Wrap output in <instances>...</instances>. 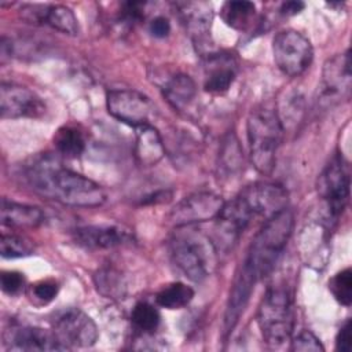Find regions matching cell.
Here are the masks:
<instances>
[{"label":"cell","mask_w":352,"mask_h":352,"mask_svg":"<svg viewBox=\"0 0 352 352\" xmlns=\"http://www.w3.org/2000/svg\"><path fill=\"white\" fill-rule=\"evenodd\" d=\"M25 179L41 197L67 206L95 208L106 201L104 190L98 183L65 168L52 155L33 158L25 166Z\"/></svg>","instance_id":"cell-1"},{"label":"cell","mask_w":352,"mask_h":352,"mask_svg":"<svg viewBox=\"0 0 352 352\" xmlns=\"http://www.w3.org/2000/svg\"><path fill=\"white\" fill-rule=\"evenodd\" d=\"M294 224L293 212L287 208L268 217L260 231L253 238L241 271L250 276L256 283L265 278L275 267Z\"/></svg>","instance_id":"cell-2"},{"label":"cell","mask_w":352,"mask_h":352,"mask_svg":"<svg viewBox=\"0 0 352 352\" xmlns=\"http://www.w3.org/2000/svg\"><path fill=\"white\" fill-rule=\"evenodd\" d=\"M175 265L192 282L206 279L217 265V246L194 226L179 227L169 242Z\"/></svg>","instance_id":"cell-3"},{"label":"cell","mask_w":352,"mask_h":352,"mask_svg":"<svg viewBox=\"0 0 352 352\" xmlns=\"http://www.w3.org/2000/svg\"><path fill=\"white\" fill-rule=\"evenodd\" d=\"M246 131L253 166L261 175H270L282 136V121L276 110L265 106L254 109L248 118Z\"/></svg>","instance_id":"cell-4"},{"label":"cell","mask_w":352,"mask_h":352,"mask_svg":"<svg viewBox=\"0 0 352 352\" xmlns=\"http://www.w3.org/2000/svg\"><path fill=\"white\" fill-rule=\"evenodd\" d=\"M257 323L263 340L270 348H280L290 341L293 330L292 297L286 287L267 289L257 311Z\"/></svg>","instance_id":"cell-5"},{"label":"cell","mask_w":352,"mask_h":352,"mask_svg":"<svg viewBox=\"0 0 352 352\" xmlns=\"http://www.w3.org/2000/svg\"><path fill=\"white\" fill-rule=\"evenodd\" d=\"M272 54L278 69L289 77L302 74L314 59L311 41L294 29H286L272 40Z\"/></svg>","instance_id":"cell-6"},{"label":"cell","mask_w":352,"mask_h":352,"mask_svg":"<svg viewBox=\"0 0 352 352\" xmlns=\"http://www.w3.org/2000/svg\"><path fill=\"white\" fill-rule=\"evenodd\" d=\"M351 176L342 157H334L318 177V194L326 202L330 216L337 217L348 204Z\"/></svg>","instance_id":"cell-7"},{"label":"cell","mask_w":352,"mask_h":352,"mask_svg":"<svg viewBox=\"0 0 352 352\" xmlns=\"http://www.w3.org/2000/svg\"><path fill=\"white\" fill-rule=\"evenodd\" d=\"M224 202L226 201L219 194L212 191H198L190 194L173 206L169 213V221L179 228L214 220L219 216Z\"/></svg>","instance_id":"cell-8"},{"label":"cell","mask_w":352,"mask_h":352,"mask_svg":"<svg viewBox=\"0 0 352 352\" xmlns=\"http://www.w3.org/2000/svg\"><path fill=\"white\" fill-rule=\"evenodd\" d=\"M106 107L111 117L133 128L150 124L153 104L135 89H111L106 95Z\"/></svg>","instance_id":"cell-9"},{"label":"cell","mask_w":352,"mask_h":352,"mask_svg":"<svg viewBox=\"0 0 352 352\" xmlns=\"http://www.w3.org/2000/svg\"><path fill=\"white\" fill-rule=\"evenodd\" d=\"M52 330L67 349L73 346L87 348L98 340L95 322L78 308H70L62 312L55 319Z\"/></svg>","instance_id":"cell-10"},{"label":"cell","mask_w":352,"mask_h":352,"mask_svg":"<svg viewBox=\"0 0 352 352\" xmlns=\"http://www.w3.org/2000/svg\"><path fill=\"white\" fill-rule=\"evenodd\" d=\"M45 113V103L32 89L14 84L0 85V117L7 118H38Z\"/></svg>","instance_id":"cell-11"},{"label":"cell","mask_w":352,"mask_h":352,"mask_svg":"<svg viewBox=\"0 0 352 352\" xmlns=\"http://www.w3.org/2000/svg\"><path fill=\"white\" fill-rule=\"evenodd\" d=\"M3 344L12 352H45L67 349L54 330L36 326H11L3 334Z\"/></svg>","instance_id":"cell-12"},{"label":"cell","mask_w":352,"mask_h":352,"mask_svg":"<svg viewBox=\"0 0 352 352\" xmlns=\"http://www.w3.org/2000/svg\"><path fill=\"white\" fill-rule=\"evenodd\" d=\"M238 197L253 217L264 216L265 220L280 212L287 205V191L275 183L258 182L245 187Z\"/></svg>","instance_id":"cell-13"},{"label":"cell","mask_w":352,"mask_h":352,"mask_svg":"<svg viewBox=\"0 0 352 352\" xmlns=\"http://www.w3.org/2000/svg\"><path fill=\"white\" fill-rule=\"evenodd\" d=\"M21 16L34 25H47L60 33L78 34V21L74 12L62 4H25L21 7Z\"/></svg>","instance_id":"cell-14"},{"label":"cell","mask_w":352,"mask_h":352,"mask_svg":"<svg viewBox=\"0 0 352 352\" xmlns=\"http://www.w3.org/2000/svg\"><path fill=\"white\" fill-rule=\"evenodd\" d=\"M176 8L182 23L199 50L208 48L213 22V7L208 1H177Z\"/></svg>","instance_id":"cell-15"},{"label":"cell","mask_w":352,"mask_h":352,"mask_svg":"<svg viewBox=\"0 0 352 352\" xmlns=\"http://www.w3.org/2000/svg\"><path fill=\"white\" fill-rule=\"evenodd\" d=\"M236 77V63L230 54L209 52L205 58L204 89L221 95L230 89Z\"/></svg>","instance_id":"cell-16"},{"label":"cell","mask_w":352,"mask_h":352,"mask_svg":"<svg viewBox=\"0 0 352 352\" xmlns=\"http://www.w3.org/2000/svg\"><path fill=\"white\" fill-rule=\"evenodd\" d=\"M323 88L327 96H344L351 91V52L327 59L323 65Z\"/></svg>","instance_id":"cell-17"},{"label":"cell","mask_w":352,"mask_h":352,"mask_svg":"<svg viewBox=\"0 0 352 352\" xmlns=\"http://www.w3.org/2000/svg\"><path fill=\"white\" fill-rule=\"evenodd\" d=\"M126 238L128 232L117 226H85L74 231L76 242L88 249H110Z\"/></svg>","instance_id":"cell-18"},{"label":"cell","mask_w":352,"mask_h":352,"mask_svg":"<svg viewBox=\"0 0 352 352\" xmlns=\"http://www.w3.org/2000/svg\"><path fill=\"white\" fill-rule=\"evenodd\" d=\"M136 129V143H135V157L136 161L143 166L155 165L165 154L164 143L160 132L150 124L135 128Z\"/></svg>","instance_id":"cell-19"},{"label":"cell","mask_w":352,"mask_h":352,"mask_svg":"<svg viewBox=\"0 0 352 352\" xmlns=\"http://www.w3.org/2000/svg\"><path fill=\"white\" fill-rule=\"evenodd\" d=\"M0 217L4 226L15 228H30L37 227L43 223L44 213L37 206L25 205L3 198Z\"/></svg>","instance_id":"cell-20"},{"label":"cell","mask_w":352,"mask_h":352,"mask_svg":"<svg viewBox=\"0 0 352 352\" xmlns=\"http://www.w3.org/2000/svg\"><path fill=\"white\" fill-rule=\"evenodd\" d=\"M162 92L172 107H175L176 110H182L187 107L195 98L197 85L190 76L179 73L165 82Z\"/></svg>","instance_id":"cell-21"},{"label":"cell","mask_w":352,"mask_h":352,"mask_svg":"<svg viewBox=\"0 0 352 352\" xmlns=\"http://www.w3.org/2000/svg\"><path fill=\"white\" fill-rule=\"evenodd\" d=\"M221 19L235 30H246L256 16V6L248 0L226 1L220 11Z\"/></svg>","instance_id":"cell-22"},{"label":"cell","mask_w":352,"mask_h":352,"mask_svg":"<svg viewBox=\"0 0 352 352\" xmlns=\"http://www.w3.org/2000/svg\"><path fill=\"white\" fill-rule=\"evenodd\" d=\"M243 165V154L238 139L234 133H228L219 151V172L226 177L239 173Z\"/></svg>","instance_id":"cell-23"},{"label":"cell","mask_w":352,"mask_h":352,"mask_svg":"<svg viewBox=\"0 0 352 352\" xmlns=\"http://www.w3.org/2000/svg\"><path fill=\"white\" fill-rule=\"evenodd\" d=\"M54 144L56 151L63 157L78 158L85 150V138L78 128L63 125L56 131Z\"/></svg>","instance_id":"cell-24"},{"label":"cell","mask_w":352,"mask_h":352,"mask_svg":"<svg viewBox=\"0 0 352 352\" xmlns=\"http://www.w3.org/2000/svg\"><path fill=\"white\" fill-rule=\"evenodd\" d=\"M94 280L98 292L107 298L120 300V298H124L126 293L125 279L121 275V272L117 271L116 268H111V267L100 268L95 274Z\"/></svg>","instance_id":"cell-25"},{"label":"cell","mask_w":352,"mask_h":352,"mask_svg":"<svg viewBox=\"0 0 352 352\" xmlns=\"http://www.w3.org/2000/svg\"><path fill=\"white\" fill-rule=\"evenodd\" d=\"M194 297V290L182 282H173L162 287L157 296L155 301L160 307L166 309H180L190 304Z\"/></svg>","instance_id":"cell-26"},{"label":"cell","mask_w":352,"mask_h":352,"mask_svg":"<svg viewBox=\"0 0 352 352\" xmlns=\"http://www.w3.org/2000/svg\"><path fill=\"white\" fill-rule=\"evenodd\" d=\"M131 320L133 326L142 333H154L160 326L161 315L153 304L147 301H140L133 307Z\"/></svg>","instance_id":"cell-27"},{"label":"cell","mask_w":352,"mask_h":352,"mask_svg":"<svg viewBox=\"0 0 352 352\" xmlns=\"http://www.w3.org/2000/svg\"><path fill=\"white\" fill-rule=\"evenodd\" d=\"M329 290L334 298L344 307L352 302V271L349 267L338 271L329 282Z\"/></svg>","instance_id":"cell-28"},{"label":"cell","mask_w":352,"mask_h":352,"mask_svg":"<svg viewBox=\"0 0 352 352\" xmlns=\"http://www.w3.org/2000/svg\"><path fill=\"white\" fill-rule=\"evenodd\" d=\"M34 250V246L30 241L19 236V235H7L3 234L0 239V253L3 258H18L30 256Z\"/></svg>","instance_id":"cell-29"},{"label":"cell","mask_w":352,"mask_h":352,"mask_svg":"<svg viewBox=\"0 0 352 352\" xmlns=\"http://www.w3.org/2000/svg\"><path fill=\"white\" fill-rule=\"evenodd\" d=\"M59 292V286L54 279L40 280L30 287V297L34 302L43 305L51 302Z\"/></svg>","instance_id":"cell-30"},{"label":"cell","mask_w":352,"mask_h":352,"mask_svg":"<svg viewBox=\"0 0 352 352\" xmlns=\"http://www.w3.org/2000/svg\"><path fill=\"white\" fill-rule=\"evenodd\" d=\"M292 351H315L322 352L324 351L320 340L309 330L300 331L293 340H292Z\"/></svg>","instance_id":"cell-31"},{"label":"cell","mask_w":352,"mask_h":352,"mask_svg":"<svg viewBox=\"0 0 352 352\" xmlns=\"http://www.w3.org/2000/svg\"><path fill=\"white\" fill-rule=\"evenodd\" d=\"M1 290L8 296L19 294L25 287V276L18 271H3L0 276Z\"/></svg>","instance_id":"cell-32"},{"label":"cell","mask_w":352,"mask_h":352,"mask_svg":"<svg viewBox=\"0 0 352 352\" xmlns=\"http://www.w3.org/2000/svg\"><path fill=\"white\" fill-rule=\"evenodd\" d=\"M144 6L146 3L142 1H126L121 6L120 16L125 23L135 25L144 18Z\"/></svg>","instance_id":"cell-33"},{"label":"cell","mask_w":352,"mask_h":352,"mask_svg":"<svg viewBox=\"0 0 352 352\" xmlns=\"http://www.w3.org/2000/svg\"><path fill=\"white\" fill-rule=\"evenodd\" d=\"M351 329H352V324H351V319H346L337 336H336V349L337 351H341V352H349L351 351V344H352V334H351Z\"/></svg>","instance_id":"cell-34"},{"label":"cell","mask_w":352,"mask_h":352,"mask_svg":"<svg viewBox=\"0 0 352 352\" xmlns=\"http://www.w3.org/2000/svg\"><path fill=\"white\" fill-rule=\"evenodd\" d=\"M150 33L157 38H164L170 33V23L165 16H157L150 22Z\"/></svg>","instance_id":"cell-35"},{"label":"cell","mask_w":352,"mask_h":352,"mask_svg":"<svg viewBox=\"0 0 352 352\" xmlns=\"http://www.w3.org/2000/svg\"><path fill=\"white\" fill-rule=\"evenodd\" d=\"M304 7H305V4L302 1H285V3H282L279 11H280V14L290 16V15H296V14L301 12L304 10Z\"/></svg>","instance_id":"cell-36"}]
</instances>
